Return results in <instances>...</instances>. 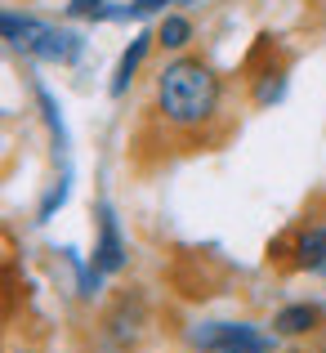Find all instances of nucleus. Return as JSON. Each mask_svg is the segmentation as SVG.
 Here are the masks:
<instances>
[{
    "mask_svg": "<svg viewBox=\"0 0 326 353\" xmlns=\"http://www.w3.org/2000/svg\"><path fill=\"white\" fill-rule=\"evenodd\" d=\"M152 108L179 134H197L223 108V81L206 59L179 54L156 72V90H152Z\"/></svg>",
    "mask_w": 326,
    "mask_h": 353,
    "instance_id": "nucleus-1",
    "label": "nucleus"
},
{
    "mask_svg": "<svg viewBox=\"0 0 326 353\" xmlns=\"http://www.w3.org/2000/svg\"><path fill=\"white\" fill-rule=\"evenodd\" d=\"M0 41L14 54H27L36 63H59V68H72L85 54V36L81 32L59 27L50 18H36V14H18V9H0Z\"/></svg>",
    "mask_w": 326,
    "mask_h": 353,
    "instance_id": "nucleus-2",
    "label": "nucleus"
},
{
    "mask_svg": "<svg viewBox=\"0 0 326 353\" xmlns=\"http://www.w3.org/2000/svg\"><path fill=\"white\" fill-rule=\"evenodd\" d=\"M197 353H273V336H264L250 322H201L192 327Z\"/></svg>",
    "mask_w": 326,
    "mask_h": 353,
    "instance_id": "nucleus-3",
    "label": "nucleus"
},
{
    "mask_svg": "<svg viewBox=\"0 0 326 353\" xmlns=\"http://www.w3.org/2000/svg\"><path fill=\"white\" fill-rule=\"evenodd\" d=\"M130 259V246L125 237H121V219L116 210L108 206V201H99V237H94V255H90V268H94L99 277H112L121 273Z\"/></svg>",
    "mask_w": 326,
    "mask_h": 353,
    "instance_id": "nucleus-4",
    "label": "nucleus"
},
{
    "mask_svg": "<svg viewBox=\"0 0 326 353\" xmlns=\"http://www.w3.org/2000/svg\"><path fill=\"white\" fill-rule=\"evenodd\" d=\"M152 45H156V32H139L134 41L121 50L116 72H112V85H108V94H112V99H125V90L134 85V77H139V68H143V59L152 54Z\"/></svg>",
    "mask_w": 326,
    "mask_h": 353,
    "instance_id": "nucleus-5",
    "label": "nucleus"
},
{
    "mask_svg": "<svg viewBox=\"0 0 326 353\" xmlns=\"http://www.w3.org/2000/svg\"><path fill=\"white\" fill-rule=\"evenodd\" d=\"M291 255L304 273H326V224H304L295 233Z\"/></svg>",
    "mask_w": 326,
    "mask_h": 353,
    "instance_id": "nucleus-6",
    "label": "nucleus"
},
{
    "mask_svg": "<svg viewBox=\"0 0 326 353\" xmlns=\"http://www.w3.org/2000/svg\"><path fill=\"white\" fill-rule=\"evenodd\" d=\"M322 313L313 309V304H286V309H277L273 318V331L277 336H309L313 327H318Z\"/></svg>",
    "mask_w": 326,
    "mask_h": 353,
    "instance_id": "nucleus-7",
    "label": "nucleus"
},
{
    "mask_svg": "<svg viewBox=\"0 0 326 353\" xmlns=\"http://www.w3.org/2000/svg\"><path fill=\"white\" fill-rule=\"evenodd\" d=\"M156 45L170 50V54L188 50V45H192V18L188 14H165L161 27H156Z\"/></svg>",
    "mask_w": 326,
    "mask_h": 353,
    "instance_id": "nucleus-8",
    "label": "nucleus"
},
{
    "mask_svg": "<svg viewBox=\"0 0 326 353\" xmlns=\"http://www.w3.org/2000/svg\"><path fill=\"white\" fill-rule=\"evenodd\" d=\"M282 94H286V72H282V68H268L264 77L255 81V103H259V108H273Z\"/></svg>",
    "mask_w": 326,
    "mask_h": 353,
    "instance_id": "nucleus-9",
    "label": "nucleus"
},
{
    "mask_svg": "<svg viewBox=\"0 0 326 353\" xmlns=\"http://www.w3.org/2000/svg\"><path fill=\"white\" fill-rule=\"evenodd\" d=\"M68 18H94V23H112L116 5L112 0H68Z\"/></svg>",
    "mask_w": 326,
    "mask_h": 353,
    "instance_id": "nucleus-10",
    "label": "nucleus"
},
{
    "mask_svg": "<svg viewBox=\"0 0 326 353\" xmlns=\"http://www.w3.org/2000/svg\"><path fill=\"white\" fill-rule=\"evenodd\" d=\"M68 192H72V179L63 174V179H59V188H54L50 197H45V206H41V224H45V219H54V210H59L63 201H68Z\"/></svg>",
    "mask_w": 326,
    "mask_h": 353,
    "instance_id": "nucleus-11",
    "label": "nucleus"
},
{
    "mask_svg": "<svg viewBox=\"0 0 326 353\" xmlns=\"http://www.w3.org/2000/svg\"><path fill=\"white\" fill-rule=\"evenodd\" d=\"M188 5H201V0H179V9H188Z\"/></svg>",
    "mask_w": 326,
    "mask_h": 353,
    "instance_id": "nucleus-12",
    "label": "nucleus"
},
{
    "mask_svg": "<svg viewBox=\"0 0 326 353\" xmlns=\"http://www.w3.org/2000/svg\"><path fill=\"white\" fill-rule=\"evenodd\" d=\"M322 353H326V349H322Z\"/></svg>",
    "mask_w": 326,
    "mask_h": 353,
    "instance_id": "nucleus-13",
    "label": "nucleus"
}]
</instances>
